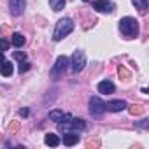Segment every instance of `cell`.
Masks as SVG:
<instances>
[{
    "label": "cell",
    "mask_w": 149,
    "mask_h": 149,
    "mask_svg": "<svg viewBox=\"0 0 149 149\" xmlns=\"http://www.w3.org/2000/svg\"><path fill=\"white\" fill-rule=\"evenodd\" d=\"M119 30L125 35V39H137L139 32H140V26H139V21L135 18L126 16L119 21Z\"/></svg>",
    "instance_id": "cell-1"
},
{
    "label": "cell",
    "mask_w": 149,
    "mask_h": 149,
    "mask_svg": "<svg viewBox=\"0 0 149 149\" xmlns=\"http://www.w3.org/2000/svg\"><path fill=\"white\" fill-rule=\"evenodd\" d=\"M74 30V21L70 19V18H61L58 23H56V26H54V32H53V40H61L63 37H67L70 32Z\"/></svg>",
    "instance_id": "cell-2"
},
{
    "label": "cell",
    "mask_w": 149,
    "mask_h": 149,
    "mask_svg": "<svg viewBox=\"0 0 149 149\" xmlns=\"http://www.w3.org/2000/svg\"><path fill=\"white\" fill-rule=\"evenodd\" d=\"M86 128V123L84 119H79V118H68L61 123H58V130L60 132H79V130H84Z\"/></svg>",
    "instance_id": "cell-3"
},
{
    "label": "cell",
    "mask_w": 149,
    "mask_h": 149,
    "mask_svg": "<svg viewBox=\"0 0 149 149\" xmlns=\"http://www.w3.org/2000/svg\"><path fill=\"white\" fill-rule=\"evenodd\" d=\"M68 65H70V60L67 56H58L56 61H54V65H53V68H51V77L53 79L61 77L63 74H65V70L68 68Z\"/></svg>",
    "instance_id": "cell-4"
},
{
    "label": "cell",
    "mask_w": 149,
    "mask_h": 149,
    "mask_svg": "<svg viewBox=\"0 0 149 149\" xmlns=\"http://www.w3.org/2000/svg\"><path fill=\"white\" fill-rule=\"evenodd\" d=\"M84 65H86V54H84V51L77 49L76 53L72 54L70 68H72V72H74V74H77V72H81V70L84 68Z\"/></svg>",
    "instance_id": "cell-5"
},
{
    "label": "cell",
    "mask_w": 149,
    "mask_h": 149,
    "mask_svg": "<svg viewBox=\"0 0 149 149\" xmlns=\"http://www.w3.org/2000/svg\"><path fill=\"white\" fill-rule=\"evenodd\" d=\"M91 7L97 11V13H114L116 9V4L114 2H109V0H95V2L91 4Z\"/></svg>",
    "instance_id": "cell-6"
},
{
    "label": "cell",
    "mask_w": 149,
    "mask_h": 149,
    "mask_svg": "<svg viewBox=\"0 0 149 149\" xmlns=\"http://www.w3.org/2000/svg\"><path fill=\"white\" fill-rule=\"evenodd\" d=\"M90 112L93 116H102L105 112V102H102L98 97H91L90 98Z\"/></svg>",
    "instance_id": "cell-7"
},
{
    "label": "cell",
    "mask_w": 149,
    "mask_h": 149,
    "mask_svg": "<svg viewBox=\"0 0 149 149\" xmlns=\"http://www.w3.org/2000/svg\"><path fill=\"white\" fill-rule=\"evenodd\" d=\"M126 107H128V104L125 100H112V102L105 104V111H109V112H121Z\"/></svg>",
    "instance_id": "cell-8"
},
{
    "label": "cell",
    "mask_w": 149,
    "mask_h": 149,
    "mask_svg": "<svg viewBox=\"0 0 149 149\" xmlns=\"http://www.w3.org/2000/svg\"><path fill=\"white\" fill-rule=\"evenodd\" d=\"M25 0H9V6H11V13H13V16H19V14H23V11H25Z\"/></svg>",
    "instance_id": "cell-9"
},
{
    "label": "cell",
    "mask_w": 149,
    "mask_h": 149,
    "mask_svg": "<svg viewBox=\"0 0 149 149\" xmlns=\"http://www.w3.org/2000/svg\"><path fill=\"white\" fill-rule=\"evenodd\" d=\"M79 142V133L77 132H65V135H63V144L65 146H76Z\"/></svg>",
    "instance_id": "cell-10"
},
{
    "label": "cell",
    "mask_w": 149,
    "mask_h": 149,
    "mask_svg": "<svg viewBox=\"0 0 149 149\" xmlns=\"http://www.w3.org/2000/svg\"><path fill=\"white\" fill-rule=\"evenodd\" d=\"M98 91L104 93V95H111V93L116 91V86L111 81H102V83H98Z\"/></svg>",
    "instance_id": "cell-11"
},
{
    "label": "cell",
    "mask_w": 149,
    "mask_h": 149,
    "mask_svg": "<svg viewBox=\"0 0 149 149\" xmlns=\"http://www.w3.org/2000/svg\"><path fill=\"white\" fill-rule=\"evenodd\" d=\"M68 118H70V114H65V112L60 111V109L49 112V119H51V121H56V123H61V121H65V119H68Z\"/></svg>",
    "instance_id": "cell-12"
},
{
    "label": "cell",
    "mask_w": 149,
    "mask_h": 149,
    "mask_svg": "<svg viewBox=\"0 0 149 149\" xmlns=\"http://www.w3.org/2000/svg\"><path fill=\"white\" fill-rule=\"evenodd\" d=\"M13 72H14V65H13V61H4L2 65H0V74H2L4 77H11V76H13Z\"/></svg>",
    "instance_id": "cell-13"
},
{
    "label": "cell",
    "mask_w": 149,
    "mask_h": 149,
    "mask_svg": "<svg viewBox=\"0 0 149 149\" xmlns=\"http://www.w3.org/2000/svg\"><path fill=\"white\" fill-rule=\"evenodd\" d=\"M126 109H128V112H130L132 116H140V114H144V112H146V107H144V105H140V104L128 105Z\"/></svg>",
    "instance_id": "cell-14"
},
{
    "label": "cell",
    "mask_w": 149,
    "mask_h": 149,
    "mask_svg": "<svg viewBox=\"0 0 149 149\" xmlns=\"http://www.w3.org/2000/svg\"><path fill=\"white\" fill-rule=\"evenodd\" d=\"M44 142H46L47 146H51V147H56V146L60 144V139H58V135H54V133H46V135H44Z\"/></svg>",
    "instance_id": "cell-15"
},
{
    "label": "cell",
    "mask_w": 149,
    "mask_h": 149,
    "mask_svg": "<svg viewBox=\"0 0 149 149\" xmlns=\"http://www.w3.org/2000/svg\"><path fill=\"white\" fill-rule=\"evenodd\" d=\"M11 42H13V46H14V47H23V44L26 42V39H25L21 33H13Z\"/></svg>",
    "instance_id": "cell-16"
},
{
    "label": "cell",
    "mask_w": 149,
    "mask_h": 149,
    "mask_svg": "<svg viewBox=\"0 0 149 149\" xmlns=\"http://www.w3.org/2000/svg\"><path fill=\"white\" fill-rule=\"evenodd\" d=\"M132 2H133V6L139 9L140 14H146V13H147V0H132Z\"/></svg>",
    "instance_id": "cell-17"
},
{
    "label": "cell",
    "mask_w": 149,
    "mask_h": 149,
    "mask_svg": "<svg viewBox=\"0 0 149 149\" xmlns=\"http://www.w3.org/2000/svg\"><path fill=\"white\" fill-rule=\"evenodd\" d=\"M49 6H51V9L53 11H61L63 7H65V0H49Z\"/></svg>",
    "instance_id": "cell-18"
},
{
    "label": "cell",
    "mask_w": 149,
    "mask_h": 149,
    "mask_svg": "<svg viewBox=\"0 0 149 149\" xmlns=\"http://www.w3.org/2000/svg\"><path fill=\"white\" fill-rule=\"evenodd\" d=\"M118 74H119V77H121V79H125V81H128V79L132 77V74H130V72H128V70H126L123 65H119V68H118Z\"/></svg>",
    "instance_id": "cell-19"
},
{
    "label": "cell",
    "mask_w": 149,
    "mask_h": 149,
    "mask_svg": "<svg viewBox=\"0 0 149 149\" xmlns=\"http://www.w3.org/2000/svg\"><path fill=\"white\" fill-rule=\"evenodd\" d=\"M7 130H9V133H16L19 130V121H11L7 125Z\"/></svg>",
    "instance_id": "cell-20"
},
{
    "label": "cell",
    "mask_w": 149,
    "mask_h": 149,
    "mask_svg": "<svg viewBox=\"0 0 149 149\" xmlns=\"http://www.w3.org/2000/svg\"><path fill=\"white\" fill-rule=\"evenodd\" d=\"M18 70H19V74H23V72H28L30 70V63L25 60V61H21L19 63V67H18Z\"/></svg>",
    "instance_id": "cell-21"
},
{
    "label": "cell",
    "mask_w": 149,
    "mask_h": 149,
    "mask_svg": "<svg viewBox=\"0 0 149 149\" xmlns=\"http://www.w3.org/2000/svg\"><path fill=\"white\" fill-rule=\"evenodd\" d=\"M9 49V42L6 40V39H0V53H4V51H7Z\"/></svg>",
    "instance_id": "cell-22"
},
{
    "label": "cell",
    "mask_w": 149,
    "mask_h": 149,
    "mask_svg": "<svg viewBox=\"0 0 149 149\" xmlns=\"http://www.w3.org/2000/svg\"><path fill=\"white\" fill-rule=\"evenodd\" d=\"M14 58L19 60V61H25V60H26V54L21 53V51H14Z\"/></svg>",
    "instance_id": "cell-23"
},
{
    "label": "cell",
    "mask_w": 149,
    "mask_h": 149,
    "mask_svg": "<svg viewBox=\"0 0 149 149\" xmlns=\"http://www.w3.org/2000/svg\"><path fill=\"white\" fill-rule=\"evenodd\" d=\"M86 146H88V149H91V147H100V140H98V139H95V140H90Z\"/></svg>",
    "instance_id": "cell-24"
},
{
    "label": "cell",
    "mask_w": 149,
    "mask_h": 149,
    "mask_svg": "<svg viewBox=\"0 0 149 149\" xmlns=\"http://www.w3.org/2000/svg\"><path fill=\"white\" fill-rule=\"evenodd\" d=\"M137 126H139V128H147V126H149V119H142L140 123H137Z\"/></svg>",
    "instance_id": "cell-25"
},
{
    "label": "cell",
    "mask_w": 149,
    "mask_h": 149,
    "mask_svg": "<svg viewBox=\"0 0 149 149\" xmlns=\"http://www.w3.org/2000/svg\"><path fill=\"white\" fill-rule=\"evenodd\" d=\"M19 116L26 118V116H28V109H21V111H19Z\"/></svg>",
    "instance_id": "cell-26"
},
{
    "label": "cell",
    "mask_w": 149,
    "mask_h": 149,
    "mask_svg": "<svg viewBox=\"0 0 149 149\" xmlns=\"http://www.w3.org/2000/svg\"><path fill=\"white\" fill-rule=\"evenodd\" d=\"M6 61V58H4V53H0V65H2Z\"/></svg>",
    "instance_id": "cell-27"
},
{
    "label": "cell",
    "mask_w": 149,
    "mask_h": 149,
    "mask_svg": "<svg viewBox=\"0 0 149 149\" xmlns=\"http://www.w3.org/2000/svg\"><path fill=\"white\" fill-rule=\"evenodd\" d=\"M0 144H2V133H0Z\"/></svg>",
    "instance_id": "cell-28"
}]
</instances>
